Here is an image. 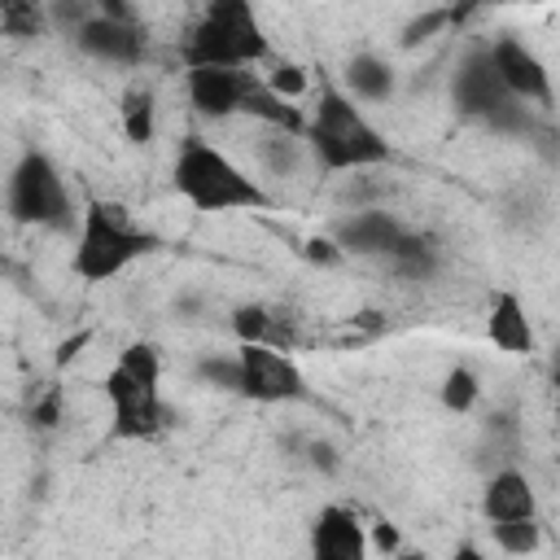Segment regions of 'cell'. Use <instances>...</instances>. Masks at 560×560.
<instances>
[{"instance_id": "cell-18", "label": "cell", "mask_w": 560, "mask_h": 560, "mask_svg": "<svg viewBox=\"0 0 560 560\" xmlns=\"http://www.w3.org/2000/svg\"><path fill=\"white\" fill-rule=\"evenodd\" d=\"M254 153L258 162L271 171V175H293L306 153V136L302 131H289V127H262V136L254 140Z\"/></svg>"}, {"instance_id": "cell-10", "label": "cell", "mask_w": 560, "mask_h": 560, "mask_svg": "<svg viewBox=\"0 0 560 560\" xmlns=\"http://www.w3.org/2000/svg\"><path fill=\"white\" fill-rule=\"evenodd\" d=\"M249 83H254V70H241V66H188L184 74L188 105L210 122L245 114Z\"/></svg>"}, {"instance_id": "cell-2", "label": "cell", "mask_w": 560, "mask_h": 560, "mask_svg": "<svg viewBox=\"0 0 560 560\" xmlns=\"http://www.w3.org/2000/svg\"><path fill=\"white\" fill-rule=\"evenodd\" d=\"M171 188L201 214H232V210H267V188L241 171L219 144L206 136H184L171 158Z\"/></svg>"}, {"instance_id": "cell-19", "label": "cell", "mask_w": 560, "mask_h": 560, "mask_svg": "<svg viewBox=\"0 0 560 560\" xmlns=\"http://www.w3.org/2000/svg\"><path fill=\"white\" fill-rule=\"evenodd\" d=\"M438 245H433V236H420V232H402L398 236V245L385 254V262L398 271V276H407V280H429L433 271H438Z\"/></svg>"}, {"instance_id": "cell-12", "label": "cell", "mask_w": 560, "mask_h": 560, "mask_svg": "<svg viewBox=\"0 0 560 560\" xmlns=\"http://www.w3.org/2000/svg\"><path fill=\"white\" fill-rule=\"evenodd\" d=\"M407 228L389 214V210H376V206H363V210H350V214H341V219H332V241L341 245V254H350V258H385L394 245H398V236H402Z\"/></svg>"}, {"instance_id": "cell-23", "label": "cell", "mask_w": 560, "mask_h": 560, "mask_svg": "<svg viewBox=\"0 0 560 560\" xmlns=\"http://www.w3.org/2000/svg\"><path fill=\"white\" fill-rule=\"evenodd\" d=\"M438 394H442V407H446L451 416H468V411L477 407V398H481V381H477V372H472V368L455 363V368L442 376Z\"/></svg>"}, {"instance_id": "cell-28", "label": "cell", "mask_w": 560, "mask_h": 560, "mask_svg": "<svg viewBox=\"0 0 560 560\" xmlns=\"http://www.w3.org/2000/svg\"><path fill=\"white\" fill-rule=\"evenodd\" d=\"M451 22V9H429V13H420V18H411L407 26H402V48H416V44H424L433 31H442Z\"/></svg>"}, {"instance_id": "cell-33", "label": "cell", "mask_w": 560, "mask_h": 560, "mask_svg": "<svg viewBox=\"0 0 560 560\" xmlns=\"http://www.w3.org/2000/svg\"><path fill=\"white\" fill-rule=\"evenodd\" d=\"M551 381H556V389H560V341L551 346Z\"/></svg>"}, {"instance_id": "cell-11", "label": "cell", "mask_w": 560, "mask_h": 560, "mask_svg": "<svg viewBox=\"0 0 560 560\" xmlns=\"http://www.w3.org/2000/svg\"><path fill=\"white\" fill-rule=\"evenodd\" d=\"M490 57L512 96H521L525 105H538V109L551 105V70L542 66V57L534 48H525L516 35H499V39H490Z\"/></svg>"}, {"instance_id": "cell-32", "label": "cell", "mask_w": 560, "mask_h": 560, "mask_svg": "<svg viewBox=\"0 0 560 560\" xmlns=\"http://www.w3.org/2000/svg\"><path fill=\"white\" fill-rule=\"evenodd\" d=\"M372 547H376V551H398V529H394L389 521H376V529H372Z\"/></svg>"}, {"instance_id": "cell-15", "label": "cell", "mask_w": 560, "mask_h": 560, "mask_svg": "<svg viewBox=\"0 0 560 560\" xmlns=\"http://www.w3.org/2000/svg\"><path fill=\"white\" fill-rule=\"evenodd\" d=\"M486 337H490L494 350L516 354V359H525V354L538 350L529 311H525V302H521L512 289H499V293L490 298V311H486Z\"/></svg>"}, {"instance_id": "cell-9", "label": "cell", "mask_w": 560, "mask_h": 560, "mask_svg": "<svg viewBox=\"0 0 560 560\" xmlns=\"http://www.w3.org/2000/svg\"><path fill=\"white\" fill-rule=\"evenodd\" d=\"M70 39L83 57L105 61V66H140L149 48L140 18H109V13H92Z\"/></svg>"}, {"instance_id": "cell-13", "label": "cell", "mask_w": 560, "mask_h": 560, "mask_svg": "<svg viewBox=\"0 0 560 560\" xmlns=\"http://www.w3.org/2000/svg\"><path fill=\"white\" fill-rule=\"evenodd\" d=\"M368 547H372V538H368V525H359L354 508L328 503L311 521V551L319 560H363Z\"/></svg>"}, {"instance_id": "cell-4", "label": "cell", "mask_w": 560, "mask_h": 560, "mask_svg": "<svg viewBox=\"0 0 560 560\" xmlns=\"http://www.w3.org/2000/svg\"><path fill=\"white\" fill-rule=\"evenodd\" d=\"M158 249V236L131 219L127 206L118 201H83L79 228H74V249H70V271L83 284H105L122 276L131 262L149 258Z\"/></svg>"}, {"instance_id": "cell-30", "label": "cell", "mask_w": 560, "mask_h": 560, "mask_svg": "<svg viewBox=\"0 0 560 560\" xmlns=\"http://www.w3.org/2000/svg\"><path fill=\"white\" fill-rule=\"evenodd\" d=\"M306 258H315V262H337V258H346V254H341V245H337L332 236H315V241H306Z\"/></svg>"}, {"instance_id": "cell-5", "label": "cell", "mask_w": 560, "mask_h": 560, "mask_svg": "<svg viewBox=\"0 0 560 560\" xmlns=\"http://www.w3.org/2000/svg\"><path fill=\"white\" fill-rule=\"evenodd\" d=\"M271 57L254 0H206L184 35V66H258Z\"/></svg>"}, {"instance_id": "cell-20", "label": "cell", "mask_w": 560, "mask_h": 560, "mask_svg": "<svg viewBox=\"0 0 560 560\" xmlns=\"http://www.w3.org/2000/svg\"><path fill=\"white\" fill-rule=\"evenodd\" d=\"M118 118H122V136L131 144H149L153 131H158V101L144 83H131L118 101Z\"/></svg>"}, {"instance_id": "cell-26", "label": "cell", "mask_w": 560, "mask_h": 560, "mask_svg": "<svg viewBox=\"0 0 560 560\" xmlns=\"http://www.w3.org/2000/svg\"><path fill=\"white\" fill-rule=\"evenodd\" d=\"M262 79H267V88H271V92L289 96V101L306 96V88H311V79H306V70H302L298 61H271V70H267Z\"/></svg>"}, {"instance_id": "cell-1", "label": "cell", "mask_w": 560, "mask_h": 560, "mask_svg": "<svg viewBox=\"0 0 560 560\" xmlns=\"http://www.w3.org/2000/svg\"><path fill=\"white\" fill-rule=\"evenodd\" d=\"M306 153L324 175H350V171H372L394 162V144L385 131L363 114V105L341 88V83H319L315 105L306 114Z\"/></svg>"}, {"instance_id": "cell-29", "label": "cell", "mask_w": 560, "mask_h": 560, "mask_svg": "<svg viewBox=\"0 0 560 560\" xmlns=\"http://www.w3.org/2000/svg\"><path fill=\"white\" fill-rule=\"evenodd\" d=\"M306 464H311V468H319V472H337V468H341L337 451H332L328 442H319V438H311V442H306Z\"/></svg>"}, {"instance_id": "cell-21", "label": "cell", "mask_w": 560, "mask_h": 560, "mask_svg": "<svg viewBox=\"0 0 560 560\" xmlns=\"http://www.w3.org/2000/svg\"><path fill=\"white\" fill-rule=\"evenodd\" d=\"M52 26L48 0H0V31L9 39H39Z\"/></svg>"}, {"instance_id": "cell-14", "label": "cell", "mask_w": 560, "mask_h": 560, "mask_svg": "<svg viewBox=\"0 0 560 560\" xmlns=\"http://www.w3.org/2000/svg\"><path fill=\"white\" fill-rule=\"evenodd\" d=\"M481 516H486L490 525L538 516V490H534V481H529L516 464L486 472V486H481Z\"/></svg>"}, {"instance_id": "cell-7", "label": "cell", "mask_w": 560, "mask_h": 560, "mask_svg": "<svg viewBox=\"0 0 560 560\" xmlns=\"http://www.w3.org/2000/svg\"><path fill=\"white\" fill-rule=\"evenodd\" d=\"M451 105L464 118L490 127L494 136H525L534 127L529 122V105L521 96H512L508 83L499 79L490 44H477L455 61V70H451Z\"/></svg>"}, {"instance_id": "cell-16", "label": "cell", "mask_w": 560, "mask_h": 560, "mask_svg": "<svg viewBox=\"0 0 560 560\" xmlns=\"http://www.w3.org/2000/svg\"><path fill=\"white\" fill-rule=\"evenodd\" d=\"M341 88L359 105H389L398 92V70L381 52H350L341 66Z\"/></svg>"}, {"instance_id": "cell-6", "label": "cell", "mask_w": 560, "mask_h": 560, "mask_svg": "<svg viewBox=\"0 0 560 560\" xmlns=\"http://www.w3.org/2000/svg\"><path fill=\"white\" fill-rule=\"evenodd\" d=\"M4 206H9L13 223L52 228V232H74L79 214H83V206H74V197H70L61 166L44 149L18 153V162L9 166V184H4Z\"/></svg>"}, {"instance_id": "cell-8", "label": "cell", "mask_w": 560, "mask_h": 560, "mask_svg": "<svg viewBox=\"0 0 560 560\" xmlns=\"http://www.w3.org/2000/svg\"><path fill=\"white\" fill-rule=\"evenodd\" d=\"M236 359H241V389H236V398H249L258 407L302 402L306 398V376L284 354V346H271V341H236Z\"/></svg>"}, {"instance_id": "cell-3", "label": "cell", "mask_w": 560, "mask_h": 560, "mask_svg": "<svg viewBox=\"0 0 560 560\" xmlns=\"http://www.w3.org/2000/svg\"><path fill=\"white\" fill-rule=\"evenodd\" d=\"M101 394L109 402V442H149L171 424L162 402V354L149 341L118 350Z\"/></svg>"}, {"instance_id": "cell-31", "label": "cell", "mask_w": 560, "mask_h": 560, "mask_svg": "<svg viewBox=\"0 0 560 560\" xmlns=\"http://www.w3.org/2000/svg\"><path fill=\"white\" fill-rule=\"evenodd\" d=\"M57 416H61V389L52 385V389H48V398H44V402H35V420H39V424H57Z\"/></svg>"}, {"instance_id": "cell-22", "label": "cell", "mask_w": 560, "mask_h": 560, "mask_svg": "<svg viewBox=\"0 0 560 560\" xmlns=\"http://www.w3.org/2000/svg\"><path fill=\"white\" fill-rule=\"evenodd\" d=\"M228 324H232V337H236V341H271V346H280V319H276V311L262 306V302L236 306Z\"/></svg>"}, {"instance_id": "cell-25", "label": "cell", "mask_w": 560, "mask_h": 560, "mask_svg": "<svg viewBox=\"0 0 560 560\" xmlns=\"http://www.w3.org/2000/svg\"><path fill=\"white\" fill-rule=\"evenodd\" d=\"M192 376L223 389V394H236L241 389V359H236V350L232 354H206V359L192 363Z\"/></svg>"}, {"instance_id": "cell-17", "label": "cell", "mask_w": 560, "mask_h": 560, "mask_svg": "<svg viewBox=\"0 0 560 560\" xmlns=\"http://www.w3.org/2000/svg\"><path fill=\"white\" fill-rule=\"evenodd\" d=\"M521 446H525V438H521L516 416L494 411V416L481 420V433H477L472 455H477V468H481V472H494V468L516 464V459H521Z\"/></svg>"}, {"instance_id": "cell-24", "label": "cell", "mask_w": 560, "mask_h": 560, "mask_svg": "<svg viewBox=\"0 0 560 560\" xmlns=\"http://www.w3.org/2000/svg\"><path fill=\"white\" fill-rule=\"evenodd\" d=\"M490 534H494V547L508 551V556H529V551L542 547L538 516H529V521H499V525H490Z\"/></svg>"}, {"instance_id": "cell-27", "label": "cell", "mask_w": 560, "mask_h": 560, "mask_svg": "<svg viewBox=\"0 0 560 560\" xmlns=\"http://www.w3.org/2000/svg\"><path fill=\"white\" fill-rule=\"evenodd\" d=\"M48 13H52V26H61L66 35H74L92 13H101L96 0H48Z\"/></svg>"}]
</instances>
